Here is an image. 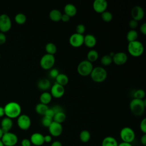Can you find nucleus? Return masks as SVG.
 I'll return each mask as SVG.
<instances>
[{
  "label": "nucleus",
  "mask_w": 146,
  "mask_h": 146,
  "mask_svg": "<svg viewBox=\"0 0 146 146\" xmlns=\"http://www.w3.org/2000/svg\"><path fill=\"white\" fill-rule=\"evenodd\" d=\"M140 143L143 145H146V134H143L140 138Z\"/></svg>",
  "instance_id": "nucleus-48"
},
{
  "label": "nucleus",
  "mask_w": 146,
  "mask_h": 146,
  "mask_svg": "<svg viewBox=\"0 0 146 146\" xmlns=\"http://www.w3.org/2000/svg\"><path fill=\"white\" fill-rule=\"evenodd\" d=\"M48 107L47 105L42 104V103H38L35 106V111L37 113L42 115H44L46 111L48 109Z\"/></svg>",
  "instance_id": "nucleus-29"
},
{
  "label": "nucleus",
  "mask_w": 146,
  "mask_h": 146,
  "mask_svg": "<svg viewBox=\"0 0 146 146\" xmlns=\"http://www.w3.org/2000/svg\"><path fill=\"white\" fill-rule=\"evenodd\" d=\"M131 17L132 19L136 21H139L143 19L144 17V11L143 9L139 6H134L131 11Z\"/></svg>",
  "instance_id": "nucleus-15"
},
{
  "label": "nucleus",
  "mask_w": 146,
  "mask_h": 146,
  "mask_svg": "<svg viewBox=\"0 0 146 146\" xmlns=\"http://www.w3.org/2000/svg\"><path fill=\"white\" fill-rule=\"evenodd\" d=\"M51 109L53 110V111L55 113H56L59 112H63V110L62 108V107L60 106H58V105L54 106V107H52L51 108Z\"/></svg>",
  "instance_id": "nucleus-43"
},
{
  "label": "nucleus",
  "mask_w": 146,
  "mask_h": 146,
  "mask_svg": "<svg viewBox=\"0 0 146 146\" xmlns=\"http://www.w3.org/2000/svg\"><path fill=\"white\" fill-rule=\"evenodd\" d=\"M44 143H50L52 141V136L50 135H46L44 136Z\"/></svg>",
  "instance_id": "nucleus-47"
},
{
  "label": "nucleus",
  "mask_w": 146,
  "mask_h": 146,
  "mask_svg": "<svg viewBox=\"0 0 146 146\" xmlns=\"http://www.w3.org/2000/svg\"><path fill=\"white\" fill-rule=\"evenodd\" d=\"M0 58H1V54H0Z\"/></svg>",
  "instance_id": "nucleus-54"
},
{
  "label": "nucleus",
  "mask_w": 146,
  "mask_h": 146,
  "mask_svg": "<svg viewBox=\"0 0 146 146\" xmlns=\"http://www.w3.org/2000/svg\"><path fill=\"white\" fill-rule=\"evenodd\" d=\"M84 35L78 33L72 34L69 38V43L73 47H79L83 44Z\"/></svg>",
  "instance_id": "nucleus-11"
},
{
  "label": "nucleus",
  "mask_w": 146,
  "mask_h": 146,
  "mask_svg": "<svg viewBox=\"0 0 146 146\" xmlns=\"http://www.w3.org/2000/svg\"><path fill=\"white\" fill-rule=\"evenodd\" d=\"M5 116V110L4 108L2 106H0V117H2Z\"/></svg>",
  "instance_id": "nucleus-50"
},
{
  "label": "nucleus",
  "mask_w": 146,
  "mask_h": 146,
  "mask_svg": "<svg viewBox=\"0 0 146 146\" xmlns=\"http://www.w3.org/2000/svg\"><path fill=\"white\" fill-rule=\"evenodd\" d=\"M6 41V36L5 33L0 32V45L4 44Z\"/></svg>",
  "instance_id": "nucleus-44"
},
{
  "label": "nucleus",
  "mask_w": 146,
  "mask_h": 146,
  "mask_svg": "<svg viewBox=\"0 0 146 146\" xmlns=\"http://www.w3.org/2000/svg\"><path fill=\"white\" fill-rule=\"evenodd\" d=\"M92 6L95 11L102 14L106 11L108 3L106 0H95L93 2Z\"/></svg>",
  "instance_id": "nucleus-14"
},
{
  "label": "nucleus",
  "mask_w": 146,
  "mask_h": 146,
  "mask_svg": "<svg viewBox=\"0 0 146 146\" xmlns=\"http://www.w3.org/2000/svg\"><path fill=\"white\" fill-rule=\"evenodd\" d=\"M15 146H18V145H15Z\"/></svg>",
  "instance_id": "nucleus-55"
},
{
  "label": "nucleus",
  "mask_w": 146,
  "mask_h": 146,
  "mask_svg": "<svg viewBox=\"0 0 146 146\" xmlns=\"http://www.w3.org/2000/svg\"><path fill=\"white\" fill-rule=\"evenodd\" d=\"M26 16L23 13H18L14 18L15 22L18 25L24 24L26 22Z\"/></svg>",
  "instance_id": "nucleus-32"
},
{
  "label": "nucleus",
  "mask_w": 146,
  "mask_h": 146,
  "mask_svg": "<svg viewBox=\"0 0 146 146\" xmlns=\"http://www.w3.org/2000/svg\"><path fill=\"white\" fill-rule=\"evenodd\" d=\"M31 143L29 139H23L21 143V146H31Z\"/></svg>",
  "instance_id": "nucleus-42"
},
{
  "label": "nucleus",
  "mask_w": 146,
  "mask_h": 146,
  "mask_svg": "<svg viewBox=\"0 0 146 146\" xmlns=\"http://www.w3.org/2000/svg\"><path fill=\"white\" fill-rule=\"evenodd\" d=\"M101 17L103 21L106 22H109L112 19L113 16L111 12L108 11H105L101 14Z\"/></svg>",
  "instance_id": "nucleus-34"
},
{
  "label": "nucleus",
  "mask_w": 146,
  "mask_h": 146,
  "mask_svg": "<svg viewBox=\"0 0 146 146\" xmlns=\"http://www.w3.org/2000/svg\"><path fill=\"white\" fill-rule=\"evenodd\" d=\"M120 137L122 142L132 143L135 139V131L131 127H124L120 131Z\"/></svg>",
  "instance_id": "nucleus-5"
},
{
  "label": "nucleus",
  "mask_w": 146,
  "mask_h": 146,
  "mask_svg": "<svg viewBox=\"0 0 146 146\" xmlns=\"http://www.w3.org/2000/svg\"><path fill=\"white\" fill-rule=\"evenodd\" d=\"M53 121L52 119L48 118L47 117L43 116V117L42 119V124L43 125V126H44V127H48L50 124H51V123Z\"/></svg>",
  "instance_id": "nucleus-36"
},
{
  "label": "nucleus",
  "mask_w": 146,
  "mask_h": 146,
  "mask_svg": "<svg viewBox=\"0 0 146 146\" xmlns=\"http://www.w3.org/2000/svg\"><path fill=\"white\" fill-rule=\"evenodd\" d=\"M1 140L4 146H15L18 143V138L15 133L7 132L3 133Z\"/></svg>",
  "instance_id": "nucleus-8"
},
{
  "label": "nucleus",
  "mask_w": 146,
  "mask_h": 146,
  "mask_svg": "<svg viewBox=\"0 0 146 146\" xmlns=\"http://www.w3.org/2000/svg\"><path fill=\"white\" fill-rule=\"evenodd\" d=\"M29 139L34 146H41L44 143V135L39 132L33 133Z\"/></svg>",
  "instance_id": "nucleus-17"
},
{
  "label": "nucleus",
  "mask_w": 146,
  "mask_h": 146,
  "mask_svg": "<svg viewBox=\"0 0 146 146\" xmlns=\"http://www.w3.org/2000/svg\"><path fill=\"white\" fill-rule=\"evenodd\" d=\"M87 60L91 63L95 62L99 58V54L95 50H91L89 51L87 55Z\"/></svg>",
  "instance_id": "nucleus-27"
},
{
  "label": "nucleus",
  "mask_w": 146,
  "mask_h": 146,
  "mask_svg": "<svg viewBox=\"0 0 146 146\" xmlns=\"http://www.w3.org/2000/svg\"><path fill=\"white\" fill-rule=\"evenodd\" d=\"M140 31L143 35H146V23H143L140 26Z\"/></svg>",
  "instance_id": "nucleus-45"
},
{
  "label": "nucleus",
  "mask_w": 146,
  "mask_h": 146,
  "mask_svg": "<svg viewBox=\"0 0 146 146\" xmlns=\"http://www.w3.org/2000/svg\"><path fill=\"white\" fill-rule=\"evenodd\" d=\"M138 37V33L135 30H130L127 34V40L128 42L135 41Z\"/></svg>",
  "instance_id": "nucleus-31"
},
{
  "label": "nucleus",
  "mask_w": 146,
  "mask_h": 146,
  "mask_svg": "<svg viewBox=\"0 0 146 146\" xmlns=\"http://www.w3.org/2000/svg\"><path fill=\"white\" fill-rule=\"evenodd\" d=\"M118 144L117 140L111 136L105 137L102 141V146H118Z\"/></svg>",
  "instance_id": "nucleus-21"
},
{
  "label": "nucleus",
  "mask_w": 146,
  "mask_h": 146,
  "mask_svg": "<svg viewBox=\"0 0 146 146\" xmlns=\"http://www.w3.org/2000/svg\"><path fill=\"white\" fill-rule=\"evenodd\" d=\"M128 25H129V27L131 28V30H135L138 26V23H137V21L134 19H131L129 21Z\"/></svg>",
  "instance_id": "nucleus-41"
},
{
  "label": "nucleus",
  "mask_w": 146,
  "mask_h": 146,
  "mask_svg": "<svg viewBox=\"0 0 146 146\" xmlns=\"http://www.w3.org/2000/svg\"><path fill=\"white\" fill-rule=\"evenodd\" d=\"M100 62L103 66H109L112 62V58L109 55H104L100 59Z\"/></svg>",
  "instance_id": "nucleus-33"
},
{
  "label": "nucleus",
  "mask_w": 146,
  "mask_h": 146,
  "mask_svg": "<svg viewBox=\"0 0 146 146\" xmlns=\"http://www.w3.org/2000/svg\"><path fill=\"white\" fill-rule=\"evenodd\" d=\"M13 125V122L11 119L7 117H3L1 121V128L3 133L10 132Z\"/></svg>",
  "instance_id": "nucleus-18"
},
{
  "label": "nucleus",
  "mask_w": 146,
  "mask_h": 146,
  "mask_svg": "<svg viewBox=\"0 0 146 146\" xmlns=\"http://www.w3.org/2000/svg\"><path fill=\"white\" fill-rule=\"evenodd\" d=\"M127 48L129 54L133 57L140 56L144 50L143 43L137 40L128 42Z\"/></svg>",
  "instance_id": "nucleus-3"
},
{
  "label": "nucleus",
  "mask_w": 146,
  "mask_h": 146,
  "mask_svg": "<svg viewBox=\"0 0 146 146\" xmlns=\"http://www.w3.org/2000/svg\"><path fill=\"white\" fill-rule=\"evenodd\" d=\"M70 17L69 16H68L67 15H66V14H62V17H61V21L64 22H67L70 21Z\"/></svg>",
  "instance_id": "nucleus-46"
},
{
  "label": "nucleus",
  "mask_w": 146,
  "mask_h": 146,
  "mask_svg": "<svg viewBox=\"0 0 146 146\" xmlns=\"http://www.w3.org/2000/svg\"><path fill=\"white\" fill-rule=\"evenodd\" d=\"M76 33L83 35L86 31V27L83 24H79L76 27Z\"/></svg>",
  "instance_id": "nucleus-37"
},
{
  "label": "nucleus",
  "mask_w": 146,
  "mask_h": 146,
  "mask_svg": "<svg viewBox=\"0 0 146 146\" xmlns=\"http://www.w3.org/2000/svg\"><path fill=\"white\" fill-rule=\"evenodd\" d=\"M64 91L65 90L64 86L55 83L53 86L51 87V91L50 93L52 97L55 98H60L63 96Z\"/></svg>",
  "instance_id": "nucleus-13"
},
{
  "label": "nucleus",
  "mask_w": 146,
  "mask_h": 146,
  "mask_svg": "<svg viewBox=\"0 0 146 146\" xmlns=\"http://www.w3.org/2000/svg\"><path fill=\"white\" fill-rule=\"evenodd\" d=\"M50 135L53 137H58L60 136L63 132V127L62 124L52 121L48 127Z\"/></svg>",
  "instance_id": "nucleus-12"
},
{
  "label": "nucleus",
  "mask_w": 146,
  "mask_h": 146,
  "mask_svg": "<svg viewBox=\"0 0 146 146\" xmlns=\"http://www.w3.org/2000/svg\"><path fill=\"white\" fill-rule=\"evenodd\" d=\"M64 14H66L70 17H72L76 14L77 9L74 5L72 3H68L64 6Z\"/></svg>",
  "instance_id": "nucleus-20"
},
{
  "label": "nucleus",
  "mask_w": 146,
  "mask_h": 146,
  "mask_svg": "<svg viewBox=\"0 0 146 146\" xmlns=\"http://www.w3.org/2000/svg\"><path fill=\"white\" fill-rule=\"evenodd\" d=\"M52 99V96L50 94V92L44 91L41 94L39 97V100L40 103L47 105L48 103H50Z\"/></svg>",
  "instance_id": "nucleus-24"
},
{
  "label": "nucleus",
  "mask_w": 146,
  "mask_h": 146,
  "mask_svg": "<svg viewBox=\"0 0 146 146\" xmlns=\"http://www.w3.org/2000/svg\"><path fill=\"white\" fill-rule=\"evenodd\" d=\"M90 76L94 82L96 83H102L107 78V73L103 67L97 66L93 68Z\"/></svg>",
  "instance_id": "nucleus-4"
},
{
  "label": "nucleus",
  "mask_w": 146,
  "mask_h": 146,
  "mask_svg": "<svg viewBox=\"0 0 146 146\" xmlns=\"http://www.w3.org/2000/svg\"><path fill=\"white\" fill-rule=\"evenodd\" d=\"M11 27V21L10 17L6 14L0 15V31L6 33L9 31Z\"/></svg>",
  "instance_id": "nucleus-10"
},
{
  "label": "nucleus",
  "mask_w": 146,
  "mask_h": 146,
  "mask_svg": "<svg viewBox=\"0 0 146 146\" xmlns=\"http://www.w3.org/2000/svg\"><path fill=\"white\" fill-rule=\"evenodd\" d=\"M50 146H63L62 143L59 140H55L51 144Z\"/></svg>",
  "instance_id": "nucleus-49"
},
{
  "label": "nucleus",
  "mask_w": 146,
  "mask_h": 146,
  "mask_svg": "<svg viewBox=\"0 0 146 146\" xmlns=\"http://www.w3.org/2000/svg\"><path fill=\"white\" fill-rule=\"evenodd\" d=\"M133 98L134 99H143V98L145 96V91L142 89H139L136 90L133 93Z\"/></svg>",
  "instance_id": "nucleus-35"
},
{
  "label": "nucleus",
  "mask_w": 146,
  "mask_h": 146,
  "mask_svg": "<svg viewBox=\"0 0 146 146\" xmlns=\"http://www.w3.org/2000/svg\"><path fill=\"white\" fill-rule=\"evenodd\" d=\"M146 107V100L133 99L129 103V108L131 112L135 116H141L144 112Z\"/></svg>",
  "instance_id": "nucleus-2"
},
{
  "label": "nucleus",
  "mask_w": 146,
  "mask_h": 146,
  "mask_svg": "<svg viewBox=\"0 0 146 146\" xmlns=\"http://www.w3.org/2000/svg\"><path fill=\"white\" fill-rule=\"evenodd\" d=\"M54 115H55V113H54V112L53 111V110H52L51 108H48V109L46 111V112H45V113H44V116L52 119L53 117H54Z\"/></svg>",
  "instance_id": "nucleus-40"
},
{
  "label": "nucleus",
  "mask_w": 146,
  "mask_h": 146,
  "mask_svg": "<svg viewBox=\"0 0 146 146\" xmlns=\"http://www.w3.org/2000/svg\"><path fill=\"white\" fill-rule=\"evenodd\" d=\"M55 62L54 55L46 54L42 56L40 60V66L43 70H50L52 68Z\"/></svg>",
  "instance_id": "nucleus-7"
},
{
  "label": "nucleus",
  "mask_w": 146,
  "mask_h": 146,
  "mask_svg": "<svg viewBox=\"0 0 146 146\" xmlns=\"http://www.w3.org/2000/svg\"><path fill=\"white\" fill-rule=\"evenodd\" d=\"M62 13L58 9H52L49 13L50 19L54 22H59L61 21Z\"/></svg>",
  "instance_id": "nucleus-22"
},
{
  "label": "nucleus",
  "mask_w": 146,
  "mask_h": 146,
  "mask_svg": "<svg viewBox=\"0 0 146 146\" xmlns=\"http://www.w3.org/2000/svg\"><path fill=\"white\" fill-rule=\"evenodd\" d=\"M38 87L42 91H46L50 88L51 83L47 79H42L38 82Z\"/></svg>",
  "instance_id": "nucleus-23"
},
{
  "label": "nucleus",
  "mask_w": 146,
  "mask_h": 146,
  "mask_svg": "<svg viewBox=\"0 0 146 146\" xmlns=\"http://www.w3.org/2000/svg\"><path fill=\"white\" fill-rule=\"evenodd\" d=\"M91 139V133L87 130H83L80 132L79 139L83 143H87Z\"/></svg>",
  "instance_id": "nucleus-28"
},
{
  "label": "nucleus",
  "mask_w": 146,
  "mask_h": 146,
  "mask_svg": "<svg viewBox=\"0 0 146 146\" xmlns=\"http://www.w3.org/2000/svg\"><path fill=\"white\" fill-rule=\"evenodd\" d=\"M128 60V56L126 53L124 52H119L115 53L112 57V62L116 65L121 66L125 64Z\"/></svg>",
  "instance_id": "nucleus-16"
},
{
  "label": "nucleus",
  "mask_w": 146,
  "mask_h": 146,
  "mask_svg": "<svg viewBox=\"0 0 146 146\" xmlns=\"http://www.w3.org/2000/svg\"><path fill=\"white\" fill-rule=\"evenodd\" d=\"M93 68L92 63L87 60H84L78 64L77 71L80 75L86 76L90 75Z\"/></svg>",
  "instance_id": "nucleus-6"
},
{
  "label": "nucleus",
  "mask_w": 146,
  "mask_h": 146,
  "mask_svg": "<svg viewBox=\"0 0 146 146\" xmlns=\"http://www.w3.org/2000/svg\"><path fill=\"white\" fill-rule=\"evenodd\" d=\"M55 80H56L55 83L62 86H64L68 83L69 79H68V77L66 74L63 73H59V74L55 78Z\"/></svg>",
  "instance_id": "nucleus-25"
},
{
  "label": "nucleus",
  "mask_w": 146,
  "mask_h": 146,
  "mask_svg": "<svg viewBox=\"0 0 146 146\" xmlns=\"http://www.w3.org/2000/svg\"><path fill=\"white\" fill-rule=\"evenodd\" d=\"M59 74V72L58 69L56 68H51L49 72V76L52 78L55 79L57 77V76Z\"/></svg>",
  "instance_id": "nucleus-39"
},
{
  "label": "nucleus",
  "mask_w": 146,
  "mask_h": 146,
  "mask_svg": "<svg viewBox=\"0 0 146 146\" xmlns=\"http://www.w3.org/2000/svg\"><path fill=\"white\" fill-rule=\"evenodd\" d=\"M31 146H34V145H31Z\"/></svg>",
  "instance_id": "nucleus-56"
},
{
  "label": "nucleus",
  "mask_w": 146,
  "mask_h": 146,
  "mask_svg": "<svg viewBox=\"0 0 146 146\" xmlns=\"http://www.w3.org/2000/svg\"><path fill=\"white\" fill-rule=\"evenodd\" d=\"M31 124V119L27 115L21 114L17 117V125L21 129L26 131L30 128Z\"/></svg>",
  "instance_id": "nucleus-9"
},
{
  "label": "nucleus",
  "mask_w": 146,
  "mask_h": 146,
  "mask_svg": "<svg viewBox=\"0 0 146 146\" xmlns=\"http://www.w3.org/2000/svg\"><path fill=\"white\" fill-rule=\"evenodd\" d=\"M66 119V115L64 112H59L55 113L52 120L55 122L62 124Z\"/></svg>",
  "instance_id": "nucleus-26"
},
{
  "label": "nucleus",
  "mask_w": 146,
  "mask_h": 146,
  "mask_svg": "<svg viewBox=\"0 0 146 146\" xmlns=\"http://www.w3.org/2000/svg\"><path fill=\"white\" fill-rule=\"evenodd\" d=\"M83 44L88 48H92L96 44V38L92 34H87L84 36Z\"/></svg>",
  "instance_id": "nucleus-19"
},
{
  "label": "nucleus",
  "mask_w": 146,
  "mask_h": 146,
  "mask_svg": "<svg viewBox=\"0 0 146 146\" xmlns=\"http://www.w3.org/2000/svg\"><path fill=\"white\" fill-rule=\"evenodd\" d=\"M0 146H4L2 141H1V140H0Z\"/></svg>",
  "instance_id": "nucleus-53"
},
{
  "label": "nucleus",
  "mask_w": 146,
  "mask_h": 146,
  "mask_svg": "<svg viewBox=\"0 0 146 146\" xmlns=\"http://www.w3.org/2000/svg\"><path fill=\"white\" fill-rule=\"evenodd\" d=\"M3 131L2 130V129L1 128V127H0V140L1 139V138H2V136H3Z\"/></svg>",
  "instance_id": "nucleus-52"
},
{
  "label": "nucleus",
  "mask_w": 146,
  "mask_h": 146,
  "mask_svg": "<svg viewBox=\"0 0 146 146\" xmlns=\"http://www.w3.org/2000/svg\"><path fill=\"white\" fill-rule=\"evenodd\" d=\"M118 146H133L131 143H124L121 142L118 144Z\"/></svg>",
  "instance_id": "nucleus-51"
},
{
  "label": "nucleus",
  "mask_w": 146,
  "mask_h": 146,
  "mask_svg": "<svg viewBox=\"0 0 146 146\" xmlns=\"http://www.w3.org/2000/svg\"><path fill=\"white\" fill-rule=\"evenodd\" d=\"M140 129L143 133V134H146V119L144 118L141 121L140 123Z\"/></svg>",
  "instance_id": "nucleus-38"
},
{
  "label": "nucleus",
  "mask_w": 146,
  "mask_h": 146,
  "mask_svg": "<svg viewBox=\"0 0 146 146\" xmlns=\"http://www.w3.org/2000/svg\"><path fill=\"white\" fill-rule=\"evenodd\" d=\"M3 108L5 110V115L11 119L17 118L21 114V107L17 102H9Z\"/></svg>",
  "instance_id": "nucleus-1"
},
{
  "label": "nucleus",
  "mask_w": 146,
  "mask_h": 146,
  "mask_svg": "<svg viewBox=\"0 0 146 146\" xmlns=\"http://www.w3.org/2000/svg\"><path fill=\"white\" fill-rule=\"evenodd\" d=\"M45 50L47 54L54 55L56 52L57 48L56 45L54 43L52 42H50L46 44L45 46Z\"/></svg>",
  "instance_id": "nucleus-30"
}]
</instances>
